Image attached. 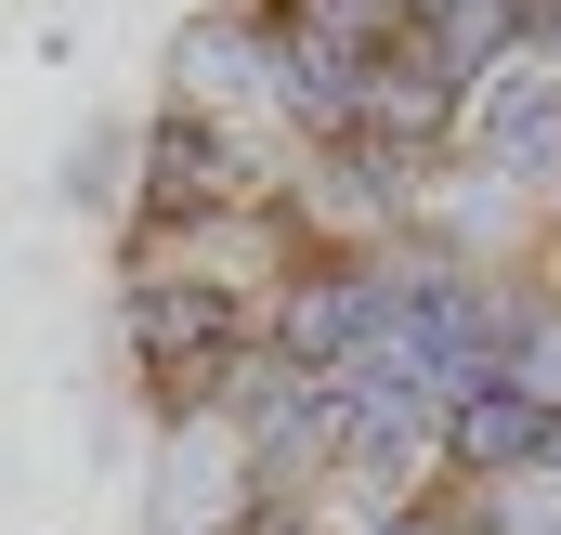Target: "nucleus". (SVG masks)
Listing matches in <instances>:
<instances>
[{"instance_id": "nucleus-1", "label": "nucleus", "mask_w": 561, "mask_h": 535, "mask_svg": "<svg viewBox=\"0 0 561 535\" xmlns=\"http://www.w3.org/2000/svg\"><path fill=\"white\" fill-rule=\"evenodd\" d=\"M287 132H209V118H144L131 132V209H118V236H157V223H209V209H275Z\"/></svg>"}, {"instance_id": "nucleus-2", "label": "nucleus", "mask_w": 561, "mask_h": 535, "mask_svg": "<svg viewBox=\"0 0 561 535\" xmlns=\"http://www.w3.org/2000/svg\"><path fill=\"white\" fill-rule=\"evenodd\" d=\"M249 340H262V314H236L209 287H170V274H118V353H131V379H144L157 418H209L222 366Z\"/></svg>"}, {"instance_id": "nucleus-3", "label": "nucleus", "mask_w": 561, "mask_h": 535, "mask_svg": "<svg viewBox=\"0 0 561 535\" xmlns=\"http://www.w3.org/2000/svg\"><path fill=\"white\" fill-rule=\"evenodd\" d=\"M157 105L170 118H209V132H287L275 118V26H262V0H196L157 39Z\"/></svg>"}, {"instance_id": "nucleus-4", "label": "nucleus", "mask_w": 561, "mask_h": 535, "mask_svg": "<svg viewBox=\"0 0 561 535\" xmlns=\"http://www.w3.org/2000/svg\"><path fill=\"white\" fill-rule=\"evenodd\" d=\"M405 249V236H392ZM379 262H300L262 300V353H287L300 379H327V366H366V353H392V327H405V274Z\"/></svg>"}, {"instance_id": "nucleus-5", "label": "nucleus", "mask_w": 561, "mask_h": 535, "mask_svg": "<svg viewBox=\"0 0 561 535\" xmlns=\"http://www.w3.org/2000/svg\"><path fill=\"white\" fill-rule=\"evenodd\" d=\"M313 262L287 236V209H209V223H157V236H118V274H170V287H209L236 314H262L287 274Z\"/></svg>"}, {"instance_id": "nucleus-6", "label": "nucleus", "mask_w": 561, "mask_h": 535, "mask_svg": "<svg viewBox=\"0 0 561 535\" xmlns=\"http://www.w3.org/2000/svg\"><path fill=\"white\" fill-rule=\"evenodd\" d=\"M262 26H275V118H287V144H353L366 132V92H379V53H353L313 0H262Z\"/></svg>"}, {"instance_id": "nucleus-7", "label": "nucleus", "mask_w": 561, "mask_h": 535, "mask_svg": "<svg viewBox=\"0 0 561 535\" xmlns=\"http://www.w3.org/2000/svg\"><path fill=\"white\" fill-rule=\"evenodd\" d=\"M249 523V444L222 418H157L144 457V535H236Z\"/></svg>"}, {"instance_id": "nucleus-8", "label": "nucleus", "mask_w": 561, "mask_h": 535, "mask_svg": "<svg viewBox=\"0 0 561 535\" xmlns=\"http://www.w3.org/2000/svg\"><path fill=\"white\" fill-rule=\"evenodd\" d=\"M457 157L470 170H496V183H523L536 209H549V183H561V79L549 66H496V79H470V118H457Z\"/></svg>"}, {"instance_id": "nucleus-9", "label": "nucleus", "mask_w": 561, "mask_h": 535, "mask_svg": "<svg viewBox=\"0 0 561 535\" xmlns=\"http://www.w3.org/2000/svg\"><path fill=\"white\" fill-rule=\"evenodd\" d=\"M457 118H470V92H444V79H431V66H405V53H379V92H366V157H392V170H444V157H457Z\"/></svg>"}, {"instance_id": "nucleus-10", "label": "nucleus", "mask_w": 561, "mask_h": 535, "mask_svg": "<svg viewBox=\"0 0 561 535\" xmlns=\"http://www.w3.org/2000/svg\"><path fill=\"white\" fill-rule=\"evenodd\" d=\"M549 444V405H523L510 379H470L444 405V483H483V470H523Z\"/></svg>"}, {"instance_id": "nucleus-11", "label": "nucleus", "mask_w": 561, "mask_h": 535, "mask_svg": "<svg viewBox=\"0 0 561 535\" xmlns=\"http://www.w3.org/2000/svg\"><path fill=\"white\" fill-rule=\"evenodd\" d=\"M444 523H457V535H561V444H536L523 470L444 483Z\"/></svg>"}, {"instance_id": "nucleus-12", "label": "nucleus", "mask_w": 561, "mask_h": 535, "mask_svg": "<svg viewBox=\"0 0 561 535\" xmlns=\"http://www.w3.org/2000/svg\"><path fill=\"white\" fill-rule=\"evenodd\" d=\"M53 196H66V209H105V223H118V209H131V118H92V132L66 144Z\"/></svg>"}, {"instance_id": "nucleus-13", "label": "nucleus", "mask_w": 561, "mask_h": 535, "mask_svg": "<svg viewBox=\"0 0 561 535\" xmlns=\"http://www.w3.org/2000/svg\"><path fill=\"white\" fill-rule=\"evenodd\" d=\"M510 53H523V66H549V79H561V0H523V26H510Z\"/></svg>"}, {"instance_id": "nucleus-14", "label": "nucleus", "mask_w": 561, "mask_h": 535, "mask_svg": "<svg viewBox=\"0 0 561 535\" xmlns=\"http://www.w3.org/2000/svg\"><path fill=\"white\" fill-rule=\"evenodd\" d=\"M236 535H313V510H300V497H249V523Z\"/></svg>"}, {"instance_id": "nucleus-15", "label": "nucleus", "mask_w": 561, "mask_h": 535, "mask_svg": "<svg viewBox=\"0 0 561 535\" xmlns=\"http://www.w3.org/2000/svg\"><path fill=\"white\" fill-rule=\"evenodd\" d=\"M379 535H457V523H444V497H419V510H392Z\"/></svg>"}]
</instances>
